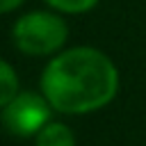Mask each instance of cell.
<instances>
[{"mask_svg":"<svg viewBox=\"0 0 146 146\" xmlns=\"http://www.w3.org/2000/svg\"><path fill=\"white\" fill-rule=\"evenodd\" d=\"M16 94H18V78L14 68L0 59V107H5Z\"/></svg>","mask_w":146,"mask_h":146,"instance_id":"5","label":"cell"},{"mask_svg":"<svg viewBox=\"0 0 146 146\" xmlns=\"http://www.w3.org/2000/svg\"><path fill=\"white\" fill-rule=\"evenodd\" d=\"M119 89L116 66L96 48H71L57 55L41 75V91L62 114H87L107 105Z\"/></svg>","mask_w":146,"mask_h":146,"instance_id":"1","label":"cell"},{"mask_svg":"<svg viewBox=\"0 0 146 146\" xmlns=\"http://www.w3.org/2000/svg\"><path fill=\"white\" fill-rule=\"evenodd\" d=\"M18 5H23V0H0V14H7L11 9H16Z\"/></svg>","mask_w":146,"mask_h":146,"instance_id":"7","label":"cell"},{"mask_svg":"<svg viewBox=\"0 0 146 146\" xmlns=\"http://www.w3.org/2000/svg\"><path fill=\"white\" fill-rule=\"evenodd\" d=\"M43 2H48L50 7H55L59 11H66V14H80V11L91 9L98 0H43Z\"/></svg>","mask_w":146,"mask_h":146,"instance_id":"6","label":"cell"},{"mask_svg":"<svg viewBox=\"0 0 146 146\" xmlns=\"http://www.w3.org/2000/svg\"><path fill=\"white\" fill-rule=\"evenodd\" d=\"M52 105L46 96H39L34 91L16 94L5 107H2V123L11 135L30 137L36 135L48 121H50Z\"/></svg>","mask_w":146,"mask_h":146,"instance_id":"3","label":"cell"},{"mask_svg":"<svg viewBox=\"0 0 146 146\" xmlns=\"http://www.w3.org/2000/svg\"><path fill=\"white\" fill-rule=\"evenodd\" d=\"M14 43L25 55H50L66 41V23L48 11H32L14 23Z\"/></svg>","mask_w":146,"mask_h":146,"instance_id":"2","label":"cell"},{"mask_svg":"<svg viewBox=\"0 0 146 146\" xmlns=\"http://www.w3.org/2000/svg\"><path fill=\"white\" fill-rule=\"evenodd\" d=\"M36 146H75V137L64 123H46L36 132Z\"/></svg>","mask_w":146,"mask_h":146,"instance_id":"4","label":"cell"}]
</instances>
